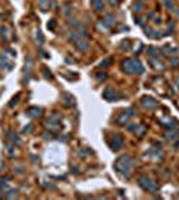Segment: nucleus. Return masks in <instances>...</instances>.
I'll return each instance as SVG.
<instances>
[{
	"mask_svg": "<svg viewBox=\"0 0 179 200\" xmlns=\"http://www.w3.org/2000/svg\"><path fill=\"white\" fill-rule=\"evenodd\" d=\"M134 159L128 155H123L116 160L115 163V168L119 174H122L124 177H130L132 172V168H134Z\"/></svg>",
	"mask_w": 179,
	"mask_h": 200,
	"instance_id": "obj_1",
	"label": "nucleus"
},
{
	"mask_svg": "<svg viewBox=\"0 0 179 200\" xmlns=\"http://www.w3.org/2000/svg\"><path fill=\"white\" fill-rule=\"evenodd\" d=\"M122 69L127 73H143L144 72V67L139 60L137 59H124L122 61Z\"/></svg>",
	"mask_w": 179,
	"mask_h": 200,
	"instance_id": "obj_2",
	"label": "nucleus"
},
{
	"mask_svg": "<svg viewBox=\"0 0 179 200\" xmlns=\"http://www.w3.org/2000/svg\"><path fill=\"white\" fill-rule=\"evenodd\" d=\"M139 186H140L143 189L149 191V192H151V193L156 192V191L159 189L158 183H156L155 180L150 179V177H146V176H144V177H140V179H139Z\"/></svg>",
	"mask_w": 179,
	"mask_h": 200,
	"instance_id": "obj_3",
	"label": "nucleus"
},
{
	"mask_svg": "<svg viewBox=\"0 0 179 200\" xmlns=\"http://www.w3.org/2000/svg\"><path fill=\"white\" fill-rule=\"evenodd\" d=\"M140 104L144 109H154L156 107V100L151 96H144L143 99L140 100Z\"/></svg>",
	"mask_w": 179,
	"mask_h": 200,
	"instance_id": "obj_4",
	"label": "nucleus"
},
{
	"mask_svg": "<svg viewBox=\"0 0 179 200\" xmlns=\"http://www.w3.org/2000/svg\"><path fill=\"white\" fill-rule=\"evenodd\" d=\"M123 144V139L120 135H114V137L111 139V143H110V147L112 151H118Z\"/></svg>",
	"mask_w": 179,
	"mask_h": 200,
	"instance_id": "obj_5",
	"label": "nucleus"
},
{
	"mask_svg": "<svg viewBox=\"0 0 179 200\" xmlns=\"http://www.w3.org/2000/svg\"><path fill=\"white\" fill-rule=\"evenodd\" d=\"M103 96H104V99L108 100V101H115V100L119 99L120 95H119L116 91L111 90V88H107V90L103 92Z\"/></svg>",
	"mask_w": 179,
	"mask_h": 200,
	"instance_id": "obj_6",
	"label": "nucleus"
},
{
	"mask_svg": "<svg viewBox=\"0 0 179 200\" xmlns=\"http://www.w3.org/2000/svg\"><path fill=\"white\" fill-rule=\"evenodd\" d=\"M42 113H43V111H42V108H39V107H31V108L27 111V115H28L30 118H32V119L40 118Z\"/></svg>",
	"mask_w": 179,
	"mask_h": 200,
	"instance_id": "obj_7",
	"label": "nucleus"
},
{
	"mask_svg": "<svg viewBox=\"0 0 179 200\" xmlns=\"http://www.w3.org/2000/svg\"><path fill=\"white\" fill-rule=\"evenodd\" d=\"M75 43H76V48H78L79 51H83V52H84V51H87L88 48H90V42H87L86 39H82V38H80L79 40H76Z\"/></svg>",
	"mask_w": 179,
	"mask_h": 200,
	"instance_id": "obj_8",
	"label": "nucleus"
},
{
	"mask_svg": "<svg viewBox=\"0 0 179 200\" xmlns=\"http://www.w3.org/2000/svg\"><path fill=\"white\" fill-rule=\"evenodd\" d=\"M150 63H151V67L152 68H155V69H159V71H162V69H165V63H163L162 60H159V57H151L150 59Z\"/></svg>",
	"mask_w": 179,
	"mask_h": 200,
	"instance_id": "obj_9",
	"label": "nucleus"
},
{
	"mask_svg": "<svg viewBox=\"0 0 179 200\" xmlns=\"http://www.w3.org/2000/svg\"><path fill=\"white\" fill-rule=\"evenodd\" d=\"M102 23L104 24V26L107 27V28H111V27L115 24V16L111 14H107L106 16L103 17V20H102Z\"/></svg>",
	"mask_w": 179,
	"mask_h": 200,
	"instance_id": "obj_10",
	"label": "nucleus"
},
{
	"mask_svg": "<svg viewBox=\"0 0 179 200\" xmlns=\"http://www.w3.org/2000/svg\"><path fill=\"white\" fill-rule=\"evenodd\" d=\"M0 68H4V69H11L12 68V64L7 60V57L4 55L0 56Z\"/></svg>",
	"mask_w": 179,
	"mask_h": 200,
	"instance_id": "obj_11",
	"label": "nucleus"
},
{
	"mask_svg": "<svg viewBox=\"0 0 179 200\" xmlns=\"http://www.w3.org/2000/svg\"><path fill=\"white\" fill-rule=\"evenodd\" d=\"M130 118H131V116H130L128 113H127V112H126V111H124V112H123L122 115L119 116V119H118V124H119V125H123V124H126V123H127L128 120H130Z\"/></svg>",
	"mask_w": 179,
	"mask_h": 200,
	"instance_id": "obj_12",
	"label": "nucleus"
},
{
	"mask_svg": "<svg viewBox=\"0 0 179 200\" xmlns=\"http://www.w3.org/2000/svg\"><path fill=\"white\" fill-rule=\"evenodd\" d=\"M92 7L96 11H103V8H104L103 0H92Z\"/></svg>",
	"mask_w": 179,
	"mask_h": 200,
	"instance_id": "obj_13",
	"label": "nucleus"
},
{
	"mask_svg": "<svg viewBox=\"0 0 179 200\" xmlns=\"http://www.w3.org/2000/svg\"><path fill=\"white\" fill-rule=\"evenodd\" d=\"M50 3L51 0H39V8L42 11H47L50 8Z\"/></svg>",
	"mask_w": 179,
	"mask_h": 200,
	"instance_id": "obj_14",
	"label": "nucleus"
},
{
	"mask_svg": "<svg viewBox=\"0 0 179 200\" xmlns=\"http://www.w3.org/2000/svg\"><path fill=\"white\" fill-rule=\"evenodd\" d=\"M165 136H166V139H167V140H174V139H177V136H178V131L171 130V131L166 132Z\"/></svg>",
	"mask_w": 179,
	"mask_h": 200,
	"instance_id": "obj_15",
	"label": "nucleus"
},
{
	"mask_svg": "<svg viewBox=\"0 0 179 200\" xmlns=\"http://www.w3.org/2000/svg\"><path fill=\"white\" fill-rule=\"evenodd\" d=\"M160 54H162V51L158 50V48H152V47L149 48V55H150L151 57H152V56H154V57H158Z\"/></svg>",
	"mask_w": 179,
	"mask_h": 200,
	"instance_id": "obj_16",
	"label": "nucleus"
},
{
	"mask_svg": "<svg viewBox=\"0 0 179 200\" xmlns=\"http://www.w3.org/2000/svg\"><path fill=\"white\" fill-rule=\"evenodd\" d=\"M131 47H132V44L130 43V40H128V39L123 40V42H122V45H120V48H122L123 51H128V50H131Z\"/></svg>",
	"mask_w": 179,
	"mask_h": 200,
	"instance_id": "obj_17",
	"label": "nucleus"
},
{
	"mask_svg": "<svg viewBox=\"0 0 179 200\" xmlns=\"http://www.w3.org/2000/svg\"><path fill=\"white\" fill-rule=\"evenodd\" d=\"M35 39H36V43H38L39 45H42L43 43H44V38H43V35H42V32L38 29L36 31V33H35Z\"/></svg>",
	"mask_w": 179,
	"mask_h": 200,
	"instance_id": "obj_18",
	"label": "nucleus"
},
{
	"mask_svg": "<svg viewBox=\"0 0 179 200\" xmlns=\"http://www.w3.org/2000/svg\"><path fill=\"white\" fill-rule=\"evenodd\" d=\"M8 136L11 137L10 140H11V141H12V143H14V144H15V143H16V144H19V143H20L19 137H17L16 135H14V134H12V132H8Z\"/></svg>",
	"mask_w": 179,
	"mask_h": 200,
	"instance_id": "obj_19",
	"label": "nucleus"
},
{
	"mask_svg": "<svg viewBox=\"0 0 179 200\" xmlns=\"http://www.w3.org/2000/svg\"><path fill=\"white\" fill-rule=\"evenodd\" d=\"M170 63H171V67H172V68H175V67L179 66V59H178V57H171Z\"/></svg>",
	"mask_w": 179,
	"mask_h": 200,
	"instance_id": "obj_20",
	"label": "nucleus"
},
{
	"mask_svg": "<svg viewBox=\"0 0 179 200\" xmlns=\"http://www.w3.org/2000/svg\"><path fill=\"white\" fill-rule=\"evenodd\" d=\"M163 3H165V5L168 8V10H172L174 8V5H172V0H162Z\"/></svg>",
	"mask_w": 179,
	"mask_h": 200,
	"instance_id": "obj_21",
	"label": "nucleus"
},
{
	"mask_svg": "<svg viewBox=\"0 0 179 200\" xmlns=\"http://www.w3.org/2000/svg\"><path fill=\"white\" fill-rule=\"evenodd\" d=\"M126 112H127L128 115L131 116V118H132V116L137 115V109H135V108H127V109H126Z\"/></svg>",
	"mask_w": 179,
	"mask_h": 200,
	"instance_id": "obj_22",
	"label": "nucleus"
},
{
	"mask_svg": "<svg viewBox=\"0 0 179 200\" xmlns=\"http://www.w3.org/2000/svg\"><path fill=\"white\" fill-rule=\"evenodd\" d=\"M96 79L99 80V82H104V80L107 79V75H106V73H98Z\"/></svg>",
	"mask_w": 179,
	"mask_h": 200,
	"instance_id": "obj_23",
	"label": "nucleus"
},
{
	"mask_svg": "<svg viewBox=\"0 0 179 200\" xmlns=\"http://www.w3.org/2000/svg\"><path fill=\"white\" fill-rule=\"evenodd\" d=\"M64 101H66V103H67V104H68V103H70V104H71V106H74V104H75V100H74V99H72V97H71V96H70V95H68V97H67V96H66V97H64Z\"/></svg>",
	"mask_w": 179,
	"mask_h": 200,
	"instance_id": "obj_24",
	"label": "nucleus"
},
{
	"mask_svg": "<svg viewBox=\"0 0 179 200\" xmlns=\"http://www.w3.org/2000/svg\"><path fill=\"white\" fill-rule=\"evenodd\" d=\"M0 31H2V35L5 36V39H8V29L4 28V27H2V28H0Z\"/></svg>",
	"mask_w": 179,
	"mask_h": 200,
	"instance_id": "obj_25",
	"label": "nucleus"
},
{
	"mask_svg": "<svg viewBox=\"0 0 179 200\" xmlns=\"http://www.w3.org/2000/svg\"><path fill=\"white\" fill-rule=\"evenodd\" d=\"M108 63H111V59H106V60H103V61L100 63V67H102V68H104V67H107V66H108Z\"/></svg>",
	"mask_w": 179,
	"mask_h": 200,
	"instance_id": "obj_26",
	"label": "nucleus"
},
{
	"mask_svg": "<svg viewBox=\"0 0 179 200\" xmlns=\"http://www.w3.org/2000/svg\"><path fill=\"white\" fill-rule=\"evenodd\" d=\"M55 24H56V21H55L54 19H52V20H50V23H48V29H54L55 28Z\"/></svg>",
	"mask_w": 179,
	"mask_h": 200,
	"instance_id": "obj_27",
	"label": "nucleus"
},
{
	"mask_svg": "<svg viewBox=\"0 0 179 200\" xmlns=\"http://www.w3.org/2000/svg\"><path fill=\"white\" fill-rule=\"evenodd\" d=\"M43 72H44L46 73V78H48V79H52V76H51V72H50V71H48V69H46V68H43Z\"/></svg>",
	"mask_w": 179,
	"mask_h": 200,
	"instance_id": "obj_28",
	"label": "nucleus"
},
{
	"mask_svg": "<svg viewBox=\"0 0 179 200\" xmlns=\"http://www.w3.org/2000/svg\"><path fill=\"white\" fill-rule=\"evenodd\" d=\"M137 127H138V125H137V124H130V125H128V128H127V130H128L130 132H132V131H134V132H135V130H137Z\"/></svg>",
	"mask_w": 179,
	"mask_h": 200,
	"instance_id": "obj_29",
	"label": "nucleus"
},
{
	"mask_svg": "<svg viewBox=\"0 0 179 200\" xmlns=\"http://www.w3.org/2000/svg\"><path fill=\"white\" fill-rule=\"evenodd\" d=\"M172 29H174V23H170V26H168V33L170 35L172 33Z\"/></svg>",
	"mask_w": 179,
	"mask_h": 200,
	"instance_id": "obj_30",
	"label": "nucleus"
},
{
	"mask_svg": "<svg viewBox=\"0 0 179 200\" xmlns=\"http://www.w3.org/2000/svg\"><path fill=\"white\" fill-rule=\"evenodd\" d=\"M108 3L111 5H114V7H116L118 5V2H115V0H108Z\"/></svg>",
	"mask_w": 179,
	"mask_h": 200,
	"instance_id": "obj_31",
	"label": "nucleus"
},
{
	"mask_svg": "<svg viewBox=\"0 0 179 200\" xmlns=\"http://www.w3.org/2000/svg\"><path fill=\"white\" fill-rule=\"evenodd\" d=\"M175 83H177V84H178V88H179V78H178L177 80H175Z\"/></svg>",
	"mask_w": 179,
	"mask_h": 200,
	"instance_id": "obj_32",
	"label": "nucleus"
}]
</instances>
